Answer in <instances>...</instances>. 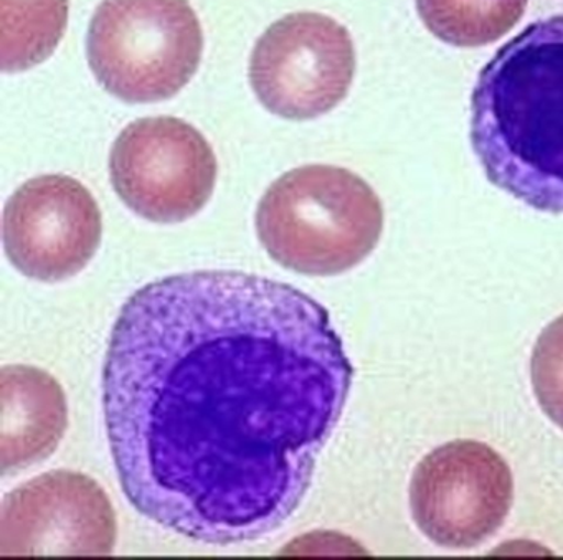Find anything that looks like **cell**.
Here are the masks:
<instances>
[{"mask_svg": "<svg viewBox=\"0 0 563 560\" xmlns=\"http://www.w3.org/2000/svg\"><path fill=\"white\" fill-rule=\"evenodd\" d=\"M514 501L509 464L489 444H441L415 468L410 509L418 529L444 549H474L506 523Z\"/></svg>", "mask_w": 563, "mask_h": 560, "instance_id": "obj_7", "label": "cell"}, {"mask_svg": "<svg viewBox=\"0 0 563 560\" xmlns=\"http://www.w3.org/2000/svg\"><path fill=\"white\" fill-rule=\"evenodd\" d=\"M117 514L103 487L77 471H48L5 494L0 556H111Z\"/></svg>", "mask_w": 563, "mask_h": 560, "instance_id": "obj_8", "label": "cell"}, {"mask_svg": "<svg viewBox=\"0 0 563 560\" xmlns=\"http://www.w3.org/2000/svg\"><path fill=\"white\" fill-rule=\"evenodd\" d=\"M529 0H417L424 28L454 47L476 48L512 31Z\"/></svg>", "mask_w": 563, "mask_h": 560, "instance_id": "obj_11", "label": "cell"}, {"mask_svg": "<svg viewBox=\"0 0 563 560\" xmlns=\"http://www.w3.org/2000/svg\"><path fill=\"white\" fill-rule=\"evenodd\" d=\"M101 235L97 200L71 177H35L5 204V255L27 278L55 283L78 275L100 249Z\"/></svg>", "mask_w": 563, "mask_h": 560, "instance_id": "obj_9", "label": "cell"}, {"mask_svg": "<svg viewBox=\"0 0 563 560\" xmlns=\"http://www.w3.org/2000/svg\"><path fill=\"white\" fill-rule=\"evenodd\" d=\"M530 377L543 414L563 430V315L540 332L530 359Z\"/></svg>", "mask_w": 563, "mask_h": 560, "instance_id": "obj_13", "label": "cell"}, {"mask_svg": "<svg viewBox=\"0 0 563 560\" xmlns=\"http://www.w3.org/2000/svg\"><path fill=\"white\" fill-rule=\"evenodd\" d=\"M67 21L68 0H2V72L19 74L47 61Z\"/></svg>", "mask_w": 563, "mask_h": 560, "instance_id": "obj_12", "label": "cell"}, {"mask_svg": "<svg viewBox=\"0 0 563 560\" xmlns=\"http://www.w3.org/2000/svg\"><path fill=\"white\" fill-rule=\"evenodd\" d=\"M471 144L490 184L563 213V15L530 24L483 68Z\"/></svg>", "mask_w": 563, "mask_h": 560, "instance_id": "obj_2", "label": "cell"}, {"mask_svg": "<svg viewBox=\"0 0 563 560\" xmlns=\"http://www.w3.org/2000/svg\"><path fill=\"white\" fill-rule=\"evenodd\" d=\"M0 471L8 476L47 460L64 440L68 405L64 388L32 365L0 371Z\"/></svg>", "mask_w": 563, "mask_h": 560, "instance_id": "obj_10", "label": "cell"}, {"mask_svg": "<svg viewBox=\"0 0 563 560\" xmlns=\"http://www.w3.org/2000/svg\"><path fill=\"white\" fill-rule=\"evenodd\" d=\"M202 52V28L187 0H103L87 37L95 77L126 103L176 97Z\"/></svg>", "mask_w": 563, "mask_h": 560, "instance_id": "obj_4", "label": "cell"}, {"mask_svg": "<svg viewBox=\"0 0 563 560\" xmlns=\"http://www.w3.org/2000/svg\"><path fill=\"white\" fill-rule=\"evenodd\" d=\"M384 232L375 190L344 167H298L269 186L256 210L268 255L292 272L341 275L364 262Z\"/></svg>", "mask_w": 563, "mask_h": 560, "instance_id": "obj_3", "label": "cell"}, {"mask_svg": "<svg viewBox=\"0 0 563 560\" xmlns=\"http://www.w3.org/2000/svg\"><path fill=\"white\" fill-rule=\"evenodd\" d=\"M355 51L334 19L296 12L275 22L250 61L253 91L266 110L286 120H314L334 110L351 90Z\"/></svg>", "mask_w": 563, "mask_h": 560, "instance_id": "obj_5", "label": "cell"}, {"mask_svg": "<svg viewBox=\"0 0 563 560\" xmlns=\"http://www.w3.org/2000/svg\"><path fill=\"white\" fill-rule=\"evenodd\" d=\"M217 157L209 141L177 118H144L114 141L111 183L134 213L179 223L199 213L216 189Z\"/></svg>", "mask_w": 563, "mask_h": 560, "instance_id": "obj_6", "label": "cell"}, {"mask_svg": "<svg viewBox=\"0 0 563 560\" xmlns=\"http://www.w3.org/2000/svg\"><path fill=\"white\" fill-rule=\"evenodd\" d=\"M351 384L328 309L301 289L220 270L157 279L124 303L104 361L118 480L189 539L268 536L308 493Z\"/></svg>", "mask_w": 563, "mask_h": 560, "instance_id": "obj_1", "label": "cell"}]
</instances>
